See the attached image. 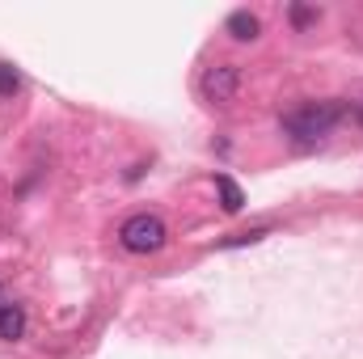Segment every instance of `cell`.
<instances>
[{"instance_id": "30bf717a", "label": "cell", "mask_w": 363, "mask_h": 359, "mask_svg": "<svg viewBox=\"0 0 363 359\" xmlns=\"http://www.w3.org/2000/svg\"><path fill=\"white\" fill-rule=\"evenodd\" d=\"M355 114H359V123H363V101H359V106H355Z\"/></svg>"}, {"instance_id": "ba28073f", "label": "cell", "mask_w": 363, "mask_h": 359, "mask_svg": "<svg viewBox=\"0 0 363 359\" xmlns=\"http://www.w3.org/2000/svg\"><path fill=\"white\" fill-rule=\"evenodd\" d=\"M267 237V228H250V233H233V237H224L220 241V250H237V245H258Z\"/></svg>"}, {"instance_id": "5b68a950", "label": "cell", "mask_w": 363, "mask_h": 359, "mask_svg": "<svg viewBox=\"0 0 363 359\" xmlns=\"http://www.w3.org/2000/svg\"><path fill=\"white\" fill-rule=\"evenodd\" d=\"M21 334H26V309L13 304V300H0V338L17 343Z\"/></svg>"}, {"instance_id": "9c48e42d", "label": "cell", "mask_w": 363, "mask_h": 359, "mask_svg": "<svg viewBox=\"0 0 363 359\" xmlns=\"http://www.w3.org/2000/svg\"><path fill=\"white\" fill-rule=\"evenodd\" d=\"M317 17H321L317 9H308V4H291V26H296V30H304V26H313Z\"/></svg>"}, {"instance_id": "6da1fadb", "label": "cell", "mask_w": 363, "mask_h": 359, "mask_svg": "<svg viewBox=\"0 0 363 359\" xmlns=\"http://www.w3.org/2000/svg\"><path fill=\"white\" fill-rule=\"evenodd\" d=\"M342 114H347L342 101H296V106L279 118V127H283V136H287L296 148H313V144H321L325 136H334V127L342 123Z\"/></svg>"}, {"instance_id": "8992f818", "label": "cell", "mask_w": 363, "mask_h": 359, "mask_svg": "<svg viewBox=\"0 0 363 359\" xmlns=\"http://www.w3.org/2000/svg\"><path fill=\"white\" fill-rule=\"evenodd\" d=\"M216 190H220V203H224V211H233V216H237V211L245 207V190L228 178V174H216Z\"/></svg>"}, {"instance_id": "7a4b0ae2", "label": "cell", "mask_w": 363, "mask_h": 359, "mask_svg": "<svg viewBox=\"0 0 363 359\" xmlns=\"http://www.w3.org/2000/svg\"><path fill=\"white\" fill-rule=\"evenodd\" d=\"M165 241H169V228H165V220L152 216V211H135V216H127V220L118 224V245H123L127 254H157Z\"/></svg>"}, {"instance_id": "52a82bcc", "label": "cell", "mask_w": 363, "mask_h": 359, "mask_svg": "<svg viewBox=\"0 0 363 359\" xmlns=\"http://www.w3.org/2000/svg\"><path fill=\"white\" fill-rule=\"evenodd\" d=\"M17 89H21V72H17L13 64L0 60V97H13Z\"/></svg>"}, {"instance_id": "277c9868", "label": "cell", "mask_w": 363, "mask_h": 359, "mask_svg": "<svg viewBox=\"0 0 363 359\" xmlns=\"http://www.w3.org/2000/svg\"><path fill=\"white\" fill-rule=\"evenodd\" d=\"M224 30L237 38V43H254L258 34H262V21L250 13V9H237V13H228V21H224Z\"/></svg>"}, {"instance_id": "3957f363", "label": "cell", "mask_w": 363, "mask_h": 359, "mask_svg": "<svg viewBox=\"0 0 363 359\" xmlns=\"http://www.w3.org/2000/svg\"><path fill=\"white\" fill-rule=\"evenodd\" d=\"M241 89V68L237 64H211V68H203V77H199V93H203V101H211V106H228L233 97Z\"/></svg>"}]
</instances>
